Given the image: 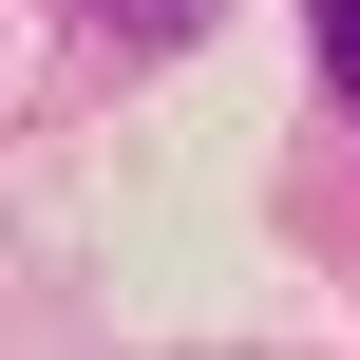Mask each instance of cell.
<instances>
[{
    "instance_id": "obj_2",
    "label": "cell",
    "mask_w": 360,
    "mask_h": 360,
    "mask_svg": "<svg viewBox=\"0 0 360 360\" xmlns=\"http://www.w3.org/2000/svg\"><path fill=\"white\" fill-rule=\"evenodd\" d=\"M323 76H342V114H360V0H323Z\"/></svg>"
},
{
    "instance_id": "obj_1",
    "label": "cell",
    "mask_w": 360,
    "mask_h": 360,
    "mask_svg": "<svg viewBox=\"0 0 360 360\" xmlns=\"http://www.w3.org/2000/svg\"><path fill=\"white\" fill-rule=\"evenodd\" d=\"M95 19H114V38H190L209 0H95Z\"/></svg>"
}]
</instances>
